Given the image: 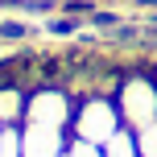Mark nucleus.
Returning <instances> with one entry per match:
<instances>
[{
  "mask_svg": "<svg viewBox=\"0 0 157 157\" xmlns=\"http://www.w3.org/2000/svg\"><path fill=\"white\" fill-rule=\"evenodd\" d=\"M116 108H120V124L124 128H145L157 120V71L132 66V71H120L116 83Z\"/></svg>",
  "mask_w": 157,
  "mask_h": 157,
  "instance_id": "f257e3e1",
  "label": "nucleus"
},
{
  "mask_svg": "<svg viewBox=\"0 0 157 157\" xmlns=\"http://www.w3.org/2000/svg\"><path fill=\"white\" fill-rule=\"evenodd\" d=\"M116 128H120V108H116L112 95H83V99H75L71 136L91 141V145H103Z\"/></svg>",
  "mask_w": 157,
  "mask_h": 157,
  "instance_id": "f03ea898",
  "label": "nucleus"
},
{
  "mask_svg": "<svg viewBox=\"0 0 157 157\" xmlns=\"http://www.w3.org/2000/svg\"><path fill=\"white\" fill-rule=\"evenodd\" d=\"M75 120V95L62 83H37L29 87V103H25V124H50V128H66L71 132Z\"/></svg>",
  "mask_w": 157,
  "mask_h": 157,
  "instance_id": "7ed1b4c3",
  "label": "nucleus"
},
{
  "mask_svg": "<svg viewBox=\"0 0 157 157\" xmlns=\"http://www.w3.org/2000/svg\"><path fill=\"white\" fill-rule=\"evenodd\" d=\"M71 145L66 128L50 124H21V157H62Z\"/></svg>",
  "mask_w": 157,
  "mask_h": 157,
  "instance_id": "20e7f679",
  "label": "nucleus"
},
{
  "mask_svg": "<svg viewBox=\"0 0 157 157\" xmlns=\"http://www.w3.org/2000/svg\"><path fill=\"white\" fill-rule=\"evenodd\" d=\"M25 103H29V83L17 75H0V124H25Z\"/></svg>",
  "mask_w": 157,
  "mask_h": 157,
  "instance_id": "39448f33",
  "label": "nucleus"
},
{
  "mask_svg": "<svg viewBox=\"0 0 157 157\" xmlns=\"http://www.w3.org/2000/svg\"><path fill=\"white\" fill-rule=\"evenodd\" d=\"M99 149H103V157H141V149H136V132H132V128H124V124H120L116 132L99 145Z\"/></svg>",
  "mask_w": 157,
  "mask_h": 157,
  "instance_id": "423d86ee",
  "label": "nucleus"
},
{
  "mask_svg": "<svg viewBox=\"0 0 157 157\" xmlns=\"http://www.w3.org/2000/svg\"><path fill=\"white\" fill-rule=\"evenodd\" d=\"M0 157H21V128L13 124L0 128Z\"/></svg>",
  "mask_w": 157,
  "mask_h": 157,
  "instance_id": "0eeeda50",
  "label": "nucleus"
},
{
  "mask_svg": "<svg viewBox=\"0 0 157 157\" xmlns=\"http://www.w3.org/2000/svg\"><path fill=\"white\" fill-rule=\"evenodd\" d=\"M136 149H141V157H157V120L136 128Z\"/></svg>",
  "mask_w": 157,
  "mask_h": 157,
  "instance_id": "6e6552de",
  "label": "nucleus"
},
{
  "mask_svg": "<svg viewBox=\"0 0 157 157\" xmlns=\"http://www.w3.org/2000/svg\"><path fill=\"white\" fill-rule=\"evenodd\" d=\"M66 157H103V149H99V145H91V141H78V136H71Z\"/></svg>",
  "mask_w": 157,
  "mask_h": 157,
  "instance_id": "1a4fd4ad",
  "label": "nucleus"
},
{
  "mask_svg": "<svg viewBox=\"0 0 157 157\" xmlns=\"http://www.w3.org/2000/svg\"><path fill=\"white\" fill-rule=\"evenodd\" d=\"M0 128H4V124H0Z\"/></svg>",
  "mask_w": 157,
  "mask_h": 157,
  "instance_id": "9d476101",
  "label": "nucleus"
},
{
  "mask_svg": "<svg viewBox=\"0 0 157 157\" xmlns=\"http://www.w3.org/2000/svg\"><path fill=\"white\" fill-rule=\"evenodd\" d=\"M62 157H66V153H62Z\"/></svg>",
  "mask_w": 157,
  "mask_h": 157,
  "instance_id": "9b49d317",
  "label": "nucleus"
}]
</instances>
